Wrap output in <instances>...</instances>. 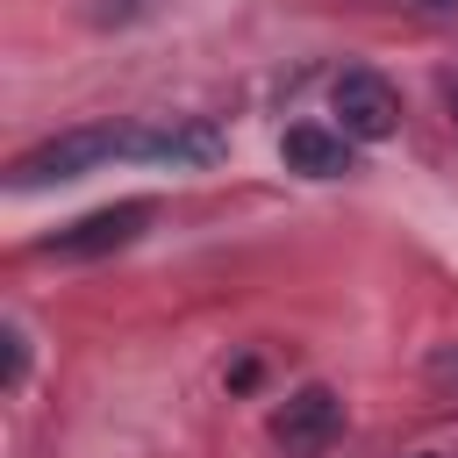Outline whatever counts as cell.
Segmentation results:
<instances>
[{"label": "cell", "mask_w": 458, "mask_h": 458, "mask_svg": "<svg viewBox=\"0 0 458 458\" xmlns=\"http://www.w3.org/2000/svg\"><path fill=\"white\" fill-rule=\"evenodd\" d=\"M107 157H136V129H129V122L64 129V136L21 150V157L7 165V186H14V193H36V186H57V179H86V172L107 165Z\"/></svg>", "instance_id": "6da1fadb"}, {"label": "cell", "mask_w": 458, "mask_h": 458, "mask_svg": "<svg viewBox=\"0 0 458 458\" xmlns=\"http://www.w3.org/2000/svg\"><path fill=\"white\" fill-rule=\"evenodd\" d=\"M150 222H157V200H114V208H93V215H79L72 229L43 236L36 250H43V258H64V265H79V258H107V250L136 243Z\"/></svg>", "instance_id": "7a4b0ae2"}, {"label": "cell", "mask_w": 458, "mask_h": 458, "mask_svg": "<svg viewBox=\"0 0 458 458\" xmlns=\"http://www.w3.org/2000/svg\"><path fill=\"white\" fill-rule=\"evenodd\" d=\"M329 100H336V122H344L351 143H379V136L401 129V93H394L379 72H344Z\"/></svg>", "instance_id": "3957f363"}, {"label": "cell", "mask_w": 458, "mask_h": 458, "mask_svg": "<svg viewBox=\"0 0 458 458\" xmlns=\"http://www.w3.org/2000/svg\"><path fill=\"white\" fill-rule=\"evenodd\" d=\"M272 437H279L286 451H329V444L344 437V401H336V386H301V394H286V401L272 408Z\"/></svg>", "instance_id": "277c9868"}, {"label": "cell", "mask_w": 458, "mask_h": 458, "mask_svg": "<svg viewBox=\"0 0 458 458\" xmlns=\"http://www.w3.org/2000/svg\"><path fill=\"white\" fill-rule=\"evenodd\" d=\"M222 150V129L215 122H136V157H165V165H208Z\"/></svg>", "instance_id": "5b68a950"}, {"label": "cell", "mask_w": 458, "mask_h": 458, "mask_svg": "<svg viewBox=\"0 0 458 458\" xmlns=\"http://www.w3.org/2000/svg\"><path fill=\"white\" fill-rule=\"evenodd\" d=\"M279 157H286L293 172H308V179H344V172H351V136H344V129L293 122V129L279 136Z\"/></svg>", "instance_id": "8992f818"}, {"label": "cell", "mask_w": 458, "mask_h": 458, "mask_svg": "<svg viewBox=\"0 0 458 458\" xmlns=\"http://www.w3.org/2000/svg\"><path fill=\"white\" fill-rule=\"evenodd\" d=\"M0 344H7V394H14V386L29 379V336H21V322H7Z\"/></svg>", "instance_id": "52a82bcc"}, {"label": "cell", "mask_w": 458, "mask_h": 458, "mask_svg": "<svg viewBox=\"0 0 458 458\" xmlns=\"http://www.w3.org/2000/svg\"><path fill=\"white\" fill-rule=\"evenodd\" d=\"M157 0H93V21L100 29H122V21H136V14H150Z\"/></svg>", "instance_id": "ba28073f"}, {"label": "cell", "mask_w": 458, "mask_h": 458, "mask_svg": "<svg viewBox=\"0 0 458 458\" xmlns=\"http://www.w3.org/2000/svg\"><path fill=\"white\" fill-rule=\"evenodd\" d=\"M422 7H458V0H422Z\"/></svg>", "instance_id": "9c48e42d"}, {"label": "cell", "mask_w": 458, "mask_h": 458, "mask_svg": "<svg viewBox=\"0 0 458 458\" xmlns=\"http://www.w3.org/2000/svg\"><path fill=\"white\" fill-rule=\"evenodd\" d=\"M451 107H458V86H451Z\"/></svg>", "instance_id": "30bf717a"}, {"label": "cell", "mask_w": 458, "mask_h": 458, "mask_svg": "<svg viewBox=\"0 0 458 458\" xmlns=\"http://www.w3.org/2000/svg\"><path fill=\"white\" fill-rule=\"evenodd\" d=\"M451 372H458V365H451Z\"/></svg>", "instance_id": "8fae6325"}, {"label": "cell", "mask_w": 458, "mask_h": 458, "mask_svg": "<svg viewBox=\"0 0 458 458\" xmlns=\"http://www.w3.org/2000/svg\"><path fill=\"white\" fill-rule=\"evenodd\" d=\"M422 458H429V451H422Z\"/></svg>", "instance_id": "7c38bea8"}]
</instances>
